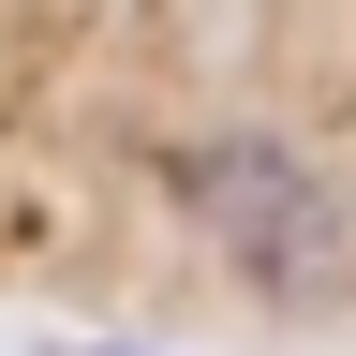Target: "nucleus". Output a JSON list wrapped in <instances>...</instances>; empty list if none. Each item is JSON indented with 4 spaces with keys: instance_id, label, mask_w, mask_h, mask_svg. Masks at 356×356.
<instances>
[{
    "instance_id": "1",
    "label": "nucleus",
    "mask_w": 356,
    "mask_h": 356,
    "mask_svg": "<svg viewBox=\"0 0 356 356\" xmlns=\"http://www.w3.org/2000/svg\"><path fill=\"white\" fill-rule=\"evenodd\" d=\"M222 238H238V267H252L267 312H341L356 297V193H327V178H297V163L267 178Z\"/></svg>"
}]
</instances>
